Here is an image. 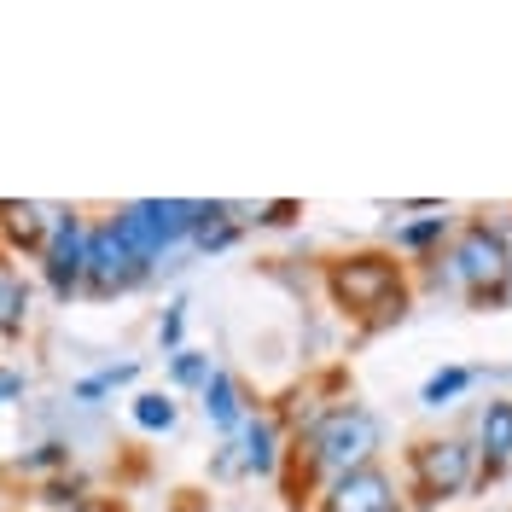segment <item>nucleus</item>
<instances>
[{
    "instance_id": "6ab92c4d",
    "label": "nucleus",
    "mask_w": 512,
    "mask_h": 512,
    "mask_svg": "<svg viewBox=\"0 0 512 512\" xmlns=\"http://www.w3.org/2000/svg\"><path fill=\"white\" fill-rule=\"evenodd\" d=\"M128 419H134V431H146V437H169V431L181 425V402H175V390H140V396L128 402Z\"/></svg>"
},
{
    "instance_id": "5701e85b",
    "label": "nucleus",
    "mask_w": 512,
    "mask_h": 512,
    "mask_svg": "<svg viewBox=\"0 0 512 512\" xmlns=\"http://www.w3.org/2000/svg\"><path fill=\"white\" fill-rule=\"evenodd\" d=\"M24 396H30V373L12 367V361H0V408H18Z\"/></svg>"
},
{
    "instance_id": "2eb2a0df",
    "label": "nucleus",
    "mask_w": 512,
    "mask_h": 512,
    "mask_svg": "<svg viewBox=\"0 0 512 512\" xmlns=\"http://www.w3.org/2000/svg\"><path fill=\"white\" fill-rule=\"evenodd\" d=\"M134 379H140V361H105V367H94V373L70 379V402H76V408H99L105 396L128 390Z\"/></svg>"
},
{
    "instance_id": "a878e982",
    "label": "nucleus",
    "mask_w": 512,
    "mask_h": 512,
    "mask_svg": "<svg viewBox=\"0 0 512 512\" xmlns=\"http://www.w3.org/2000/svg\"><path fill=\"white\" fill-rule=\"evenodd\" d=\"M507 227H512V222H507Z\"/></svg>"
},
{
    "instance_id": "6e6552de",
    "label": "nucleus",
    "mask_w": 512,
    "mask_h": 512,
    "mask_svg": "<svg viewBox=\"0 0 512 512\" xmlns=\"http://www.w3.org/2000/svg\"><path fill=\"white\" fill-rule=\"evenodd\" d=\"M315 512H408V501H402V483L373 460V466H355L326 483L315 495Z\"/></svg>"
},
{
    "instance_id": "a211bd4d",
    "label": "nucleus",
    "mask_w": 512,
    "mask_h": 512,
    "mask_svg": "<svg viewBox=\"0 0 512 512\" xmlns=\"http://www.w3.org/2000/svg\"><path fill=\"white\" fill-rule=\"evenodd\" d=\"M448 239H454V222H448V210H437V216H414V222L396 227V251L402 256H443Z\"/></svg>"
},
{
    "instance_id": "0eeeda50",
    "label": "nucleus",
    "mask_w": 512,
    "mask_h": 512,
    "mask_svg": "<svg viewBox=\"0 0 512 512\" xmlns=\"http://www.w3.org/2000/svg\"><path fill=\"white\" fill-rule=\"evenodd\" d=\"M88 222L76 204H53L47 222V245L35 256V286L47 291L53 303H76L82 297V268H88Z\"/></svg>"
},
{
    "instance_id": "20e7f679",
    "label": "nucleus",
    "mask_w": 512,
    "mask_h": 512,
    "mask_svg": "<svg viewBox=\"0 0 512 512\" xmlns=\"http://www.w3.org/2000/svg\"><path fill=\"white\" fill-rule=\"evenodd\" d=\"M111 222L123 227V239L146 256L152 268H175L169 256L192 245V227H198V198H128L111 210Z\"/></svg>"
},
{
    "instance_id": "9b49d317",
    "label": "nucleus",
    "mask_w": 512,
    "mask_h": 512,
    "mask_svg": "<svg viewBox=\"0 0 512 512\" xmlns=\"http://www.w3.org/2000/svg\"><path fill=\"white\" fill-rule=\"evenodd\" d=\"M478 443V483H495L512 466V396H489L472 425Z\"/></svg>"
},
{
    "instance_id": "aec40b11",
    "label": "nucleus",
    "mask_w": 512,
    "mask_h": 512,
    "mask_svg": "<svg viewBox=\"0 0 512 512\" xmlns=\"http://www.w3.org/2000/svg\"><path fill=\"white\" fill-rule=\"evenodd\" d=\"M163 367H169V390H192V396H204V384L216 379V361H210V350H175L163 355Z\"/></svg>"
},
{
    "instance_id": "412c9836",
    "label": "nucleus",
    "mask_w": 512,
    "mask_h": 512,
    "mask_svg": "<svg viewBox=\"0 0 512 512\" xmlns=\"http://www.w3.org/2000/svg\"><path fill=\"white\" fill-rule=\"evenodd\" d=\"M472 384H478L472 367H437L431 379L419 384V408H431V414H437V408H448V402H460Z\"/></svg>"
},
{
    "instance_id": "b1692460",
    "label": "nucleus",
    "mask_w": 512,
    "mask_h": 512,
    "mask_svg": "<svg viewBox=\"0 0 512 512\" xmlns=\"http://www.w3.org/2000/svg\"><path fill=\"white\" fill-rule=\"evenodd\" d=\"M210 478H216V483H233V478H245V472H239V448H233V443H222L216 454H210Z\"/></svg>"
},
{
    "instance_id": "f03ea898",
    "label": "nucleus",
    "mask_w": 512,
    "mask_h": 512,
    "mask_svg": "<svg viewBox=\"0 0 512 512\" xmlns=\"http://www.w3.org/2000/svg\"><path fill=\"white\" fill-rule=\"evenodd\" d=\"M384 448V419L367 408V402H326L315 414L303 419V431H297V466L320 478V489L332 478H344L355 466H373Z\"/></svg>"
},
{
    "instance_id": "dca6fc26",
    "label": "nucleus",
    "mask_w": 512,
    "mask_h": 512,
    "mask_svg": "<svg viewBox=\"0 0 512 512\" xmlns=\"http://www.w3.org/2000/svg\"><path fill=\"white\" fill-rule=\"evenodd\" d=\"M88 501H94V483H88V472H64V478L35 483L24 507H30V512H82Z\"/></svg>"
},
{
    "instance_id": "7ed1b4c3",
    "label": "nucleus",
    "mask_w": 512,
    "mask_h": 512,
    "mask_svg": "<svg viewBox=\"0 0 512 512\" xmlns=\"http://www.w3.org/2000/svg\"><path fill=\"white\" fill-rule=\"evenodd\" d=\"M326 297L361 326H390L408 315V262L390 251H350L326 262Z\"/></svg>"
},
{
    "instance_id": "ddd939ff",
    "label": "nucleus",
    "mask_w": 512,
    "mask_h": 512,
    "mask_svg": "<svg viewBox=\"0 0 512 512\" xmlns=\"http://www.w3.org/2000/svg\"><path fill=\"white\" fill-rule=\"evenodd\" d=\"M198 408H204V419H210V431H222V437H233V431H239V425L256 414L251 402H245V384L233 379L227 367H216V379L204 384Z\"/></svg>"
},
{
    "instance_id": "1a4fd4ad",
    "label": "nucleus",
    "mask_w": 512,
    "mask_h": 512,
    "mask_svg": "<svg viewBox=\"0 0 512 512\" xmlns=\"http://www.w3.org/2000/svg\"><path fill=\"white\" fill-rule=\"evenodd\" d=\"M222 443L239 448V472H245V478H274V472L286 466V454H291L286 448V425L268 414V408H256V414L245 419L233 437H222Z\"/></svg>"
},
{
    "instance_id": "393cba45",
    "label": "nucleus",
    "mask_w": 512,
    "mask_h": 512,
    "mask_svg": "<svg viewBox=\"0 0 512 512\" xmlns=\"http://www.w3.org/2000/svg\"><path fill=\"white\" fill-rule=\"evenodd\" d=\"M82 512H123V507H117V501H105V495H94V501H88Z\"/></svg>"
},
{
    "instance_id": "9d476101",
    "label": "nucleus",
    "mask_w": 512,
    "mask_h": 512,
    "mask_svg": "<svg viewBox=\"0 0 512 512\" xmlns=\"http://www.w3.org/2000/svg\"><path fill=\"white\" fill-rule=\"evenodd\" d=\"M47 222H53L47 198H0V251L12 262H35L47 245Z\"/></svg>"
},
{
    "instance_id": "f3484780",
    "label": "nucleus",
    "mask_w": 512,
    "mask_h": 512,
    "mask_svg": "<svg viewBox=\"0 0 512 512\" xmlns=\"http://www.w3.org/2000/svg\"><path fill=\"white\" fill-rule=\"evenodd\" d=\"M12 472L30 483H47V478H64V472H76V448L64 443V437H41L35 448H24L18 460H12Z\"/></svg>"
},
{
    "instance_id": "4468645a",
    "label": "nucleus",
    "mask_w": 512,
    "mask_h": 512,
    "mask_svg": "<svg viewBox=\"0 0 512 512\" xmlns=\"http://www.w3.org/2000/svg\"><path fill=\"white\" fill-rule=\"evenodd\" d=\"M239 233H245V222H239V204H210V198H198V227H192V256H216L227 251V245H239Z\"/></svg>"
},
{
    "instance_id": "423d86ee",
    "label": "nucleus",
    "mask_w": 512,
    "mask_h": 512,
    "mask_svg": "<svg viewBox=\"0 0 512 512\" xmlns=\"http://www.w3.org/2000/svg\"><path fill=\"white\" fill-rule=\"evenodd\" d=\"M152 274H158V268L134 251V245H128L123 227L111 222V216H94V222H88V268H82V297L111 303V297L140 291Z\"/></svg>"
},
{
    "instance_id": "f8f14e48",
    "label": "nucleus",
    "mask_w": 512,
    "mask_h": 512,
    "mask_svg": "<svg viewBox=\"0 0 512 512\" xmlns=\"http://www.w3.org/2000/svg\"><path fill=\"white\" fill-rule=\"evenodd\" d=\"M35 326V280L0 251V344H24Z\"/></svg>"
},
{
    "instance_id": "f257e3e1",
    "label": "nucleus",
    "mask_w": 512,
    "mask_h": 512,
    "mask_svg": "<svg viewBox=\"0 0 512 512\" xmlns=\"http://www.w3.org/2000/svg\"><path fill=\"white\" fill-rule=\"evenodd\" d=\"M437 262H443L437 280L454 297H466L472 309L512 303V227L501 216H466Z\"/></svg>"
},
{
    "instance_id": "4be33fe9",
    "label": "nucleus",
    "mask_w": 512,
    "mask_h": 512,
    "mask_svg": "<svg viewBox=\"0 0 512 512\" xmlns=\"http://www.w3.org/2000/svg\"><path fill=\"white\" fill-rule=\"evenodd\" d=\"M158 350L163 355L187 350V297H169V303H163V315H158Z\"/></svg>"
},
{
    "instance_id": "39448f33",
    "label": "nucleus",
    "mask_w": 512,
    "mask_h": 512,
    "mask_svg": "<svg viewBox=\"0 0 512 512\" xmlns=\"http://www.w3.org/2000/svg\"><path fill=\"white\" fill-rule=\"evenodd\" d=\"M408 489H414L419 507H437V501H454L466 489H478V443L472 437H419L408 448Z\"/></svg>"
}]
</instances>
